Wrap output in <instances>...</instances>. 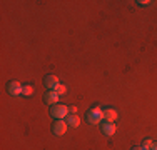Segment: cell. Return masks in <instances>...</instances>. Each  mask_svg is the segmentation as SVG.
<instances>
[{
  "label": "cell",
  "mask_w": 157,
  "mask_h": 150,
  "mask_svg": "<svg viewBox=\"0 0 157 150\" xmlns=\"http://www.w3.org/2000/svg\"><path fill=\"white\" fill-rule=\"evenodd\" d=\"M104 118H105V122H115V120H117V110H114V108H105V110H104Z\"/></svg>",
  "instance_id": "obj_8"
},
{
  "label": "cell",
  "mask_w": 157,
  "mask_h": 150,
  "mask_svg": "<svg viewBox=\"0 0 157 150\" xmlns=\"http://www.w3.org/2000/svg\"><path fill=\"white\" fill-rule=\"evenodd\" d=\"M102 118H104V110H100L99 107H94V108H90V110L87 112V120H89V123H92V125L100 123Z\"/></svg>",
  "instance_id": "obj_2"
},
{
  "label": "cell",
  "mask_w": 157,
  "mask_h": 150,
  "mask_svg": "<svg viewBox=\"0 0 157 150\" xmlns=\"http://www.w3.org/2000/svg\"><path fill=\"white\" fill-rule=\"evenodd\" d=\"M59 84L60 82H59V78L55 75H45V78H44V85L47 87V90H55Z\"/></svg>",
  "instance_id": "obj_6"
},
{
  "label": "cell",
  "mask_w": 157,
  "mask_h": 150,
  "mask_svg": "<svg viewBox=\"0 0 157 150\" xmlns=\"http://www.w3.org/2000/svg\"><path fill=\"white\" fill-rule=\"evenodd\" d=\"M55 92H57L59 93V95H65V93H67V87H65V85H63V84H59L57 85V88H55Z\"/></svg>",
  "instance_id": "obj_11"
},
{
  "label": "cell",
  "mask_w": 157,
  "mask_h": 150,
  "mask_svg": "<svg viewBox=\"0 0 157 150\" xmlns=\"http://www.w3.org/2000/svg\"><path fill=\"white\" fill-rule=\"evenodd\" d=\"M65 122H67V125H69V127H74V129H77V127L80 125V118H78L77 115H74V114H70L69 117H67Z\"/></svg>",
  "instance_id": "obj_9"
},
{
  "label": "cell",
  "mask_w": 157,
  "mask_h": 150,
  "mask_svg": "<svg viewBox=\"0 0 157 150\" xmlns=\"http://www.w3.org/2000/svg\"><path fill=\"white\" fill-rule=\"evenodd\" d=\"M59 99H60V95H59L55 90H47V93L44 95V102H45L47 105H57V102H59Z\"/></svg>",
  "instance_id": "obj_4"
},
{
  "label": "cell",
  "mask_w": 157,
  "mask_h": 150,
  "mask_svg": "<svg viewBox=\"0 0 157 150\" xmlns=\"http://www.w3.org/2000/svg\"><path fill=\"white\" fill-rule=\"evenodd\" d=\"M115 130H117V127H115L114 122H104L102 123V133L107 135V137H112L115 133Z\"/></svg>",
  "instance_id": "obj_7"
},
{
  "label": "cell",
  "mask_w": 157,
  "mask_h": 150,
  "mask_svg": "<svg viewBox=\"0 0 157 150\" xmlns=\"http://www.w3.org/2000/svg\"><path fill=\"white\" fill-rule=\"evenodd\" d=\"M22 84L20 82H17V80H12V82H9V85H7V92L10 93L12 97H18V95H22Z\"/></svg>",
  "instance_id": "obj_3"
},
{
  "label": "cell",
  "mask_w": 157,
  "mask_h": 150,
  "mask_svg": "<svg viewBox=\"0 0 157 150\" xmlns=\"http://www.w3.org/2000/svg\"><path fill=\"white\" fill-rule=\"evenodd\" d=\"M132 150H147V148H144V147L140 145V147H132Z\"/></svg>",
  "instance_id": "obj_15"
},
{
  "label": "cell",
  "mask_w": 157,
  "mask_h": 150,
  "mask_svg": "<svg viewBox=\"0 0 157 150\" xmlns=\"http://www.w3.org/2000/svg\"><path fill=\"white\" fill-rule=\"evenodd\" d=\"M50 115L54 118H57V120H63V118H67L70 115V112H69V107H65V105H54V107L50 108Z\"/></svg>",
  "instance_id": "obj_1"
},
{
  "label": "cell",
  "mask_w": 157,
  "mask_h": 150,
  "mask_svg": "<svg viewBox=\"0 0 157 150\" xmlns=\"http://www.w3.org/2000/svg\"><path fill=\"white\" fill-rule=\"evenodd\" d=\"M32 93H33L32 85H24V88H22V95H24V97H30Z\"/></svg>",
  "instance_id": "obj_10"
},
{
  "label": "cell",
  "mask_w": 157,
  "mask_h": 150,
  "mask_svg": "<svg viewBox=\"0 0 157 150\" xmlns=\"http://www.w3.org/2000/svg\"><path fill=\"white\" fill-rule=\"evenodd\" d=\"M69 112H70V114H74V115H77V107H74V105H72V107H69Z\"/></svg>",
  "instance_id": "obj_14"
},
{
  "label": "cell",
  "mask_w": 157,
  "mask_h": 150,
  "mask_svg": "<svg viewBox=\"0 0 157 150\" xmlns=\"http://www.w3.org/2000/svg\"><path fill=\"white\" fill-rule=\"evenodd\" d=\"M67 129H69V125H67V122H63V120H57V122H54V125H52V132L55 135H63L67 132Z\"/></svg>",
  "instance_id": "obj_5"
},
{
  "label": "cell",
  "mask_w": 157,
  "mask_h": 150,
  "mask_svg": "<svg viewBox=\"0 0 157 150\" xmlns=\"http://www.w3.org/2000/svg\"><path fill=\"white\" fill-rule=\"evenodd\" d=\"M137 3H139L140 7H147L149 3H151V2H149V0H139V2H137Z\"/></svg>",
  "instance_id": "obj_13"
},
{
  "label": "cell",
  "mask_w": 157,
  "mask_h": 150,
  "mask_svg": "<svg viewBox=\"0 0 157 150\" xmlns=\"http://www.w3.org/2000/svg\"><path fill=\"white\" fill-rule=\"evenodd\" d=\"M152 144H154V142H152L151 138H147V140H144V144H142V147H144V148H147V150H151Z\"/></svg>",
  "instance_id": "obj_12"
},
{
  "label": "cell",
  "mask_w": 157,
  "mask_h": 150,
  "mask_svg": "<svg viewBox=\"0 0 157 150\" xmlns=\"http://www.w3.org/2000/svg\"><path fill=\"white\" fill-rule=\"evenodd\" d=\"M151 150H157V142H154V144H152V147H151Z\"/></svg>",
  "instance_id": "obj_16"
}]
</instances>
